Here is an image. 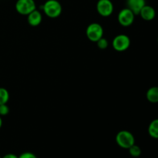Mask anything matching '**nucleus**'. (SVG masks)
Returning a JSON list of instances; mask_svg holds the SVG:
<instances>
[{
    "label": "nucleus",
    "mask_w": 158,
    "mask_h": 158,
    "mask_svg": "<svg viewBox=\"0 0 158 158\" xmlns=\"http://www.w3.org/2000/svg\"><path fill=\"white\" fill-rule=\"evenodd\" d=\"M15 8L20 15H28L36 9V4L34 0H17Z\"/></svg>",
    "instance_id": "obj_3"
},
{
    "label": "nucleus",
    "mask_w": 158,
    "mask_h": 158,
    "mask_svg": "<svg viewBox=\"0 0 158 158\" xmlns=\"http://www.w3.org/2000/svg\"><path fill=\"white\" fill-rule=\"evenodd\" d=\"M146 97L150 103H158V86H152L148 89L147 91Z\"/></svg>",
    "instance_id": "obj_11"
},
{
    "label": "nucleus",
    "mask_w": 158,
    "mask_h": 158,
    "mask_svg": "<svg viewBox=\"0 0 158 158\" xmlns=\"http://www.w3.org/2000/svg\"><path fill=\"white\" fill-rule=\"evenodd\" d=\"M139 15L145 21H151L156 16V11L154 7L148 5H145L140 10Z\"/></svg>",
    "instance_id": "obj_9"
},
{
    "label": "nucleus",
    "mask_w": 158,
    "mask_h": 158,
    "mask_svg": "<svg viewBox=\"0 0 158 158\" xmlns=\"http://www.w3.org/2000/svg\"><path fill=\"white\" fill-rule=\"evenodd\" d=\"M2 158H18V156H16L14 154H7Z\"/></svg>",
    "instance_id": "obj_18"
},
{
    "label": "nucleus",
    "mask_w": 158,
    "mask_h": 158,
    "mask_svg": "<svg viewBox=\"0 0 158 158\" xmlns=\"http://www.w3.org/2000/svg\"><path fill=\"white\" fill-rule=\"evenodd\" d=\"M97 11L101 16H110L114 12L113 2L110 0H99L97 3Z\"/></svg>",
    "instance_id": "obj_7"
},
{
    "label": "nucleus",
    "mask_w": 158,
    "mask_h": 158,
    "mask_svg": "<svg viewBox=\"0 0 158 158\" xmlns=\"http://www.w3.org/2000/svg\"><path fill=\"white\" fill-rule=\"evenodd\" d=\"M43 20V15L40 11L35 9L32 12L27 15V21L30 26H37L42 23Z\"/></svg>",
    "instance_id": "obj_10"
},
{
    "label": "nucleus",
    "mask_w": 158,
    "mask_h": 158,
    "mask_svg": "<svg viewBox=\"0 0 158 158\" xmlns=\"http://www.w3.org/2000/svg\"><path fill=\"white\" fill-rule=\"evenodd\" d=\"M146 5L145 0H127V6L134 15H139L142 8Z\"/></svg>",
    "instance_id": "obj_8"
},
{
    "label": "nucleus",
    "mask_w": 158,
    "mask_h": 158,
    "mask_svg": "<svg viewBox=\"0 0 158 158\" xmlns=\"http://www.w3.org/2000/svg\"><path fill=\"white\" fill-rule=\"evenodd\" d=\"M87 38L91 42L97 43L103 35V29L100 24L97 23H93L87 26L86 30Z\"/></svg>",
    "instance_id": "obj_4"
},
{
    "label": "nucleus",
    "mask_w": 158,
    "mask_h": 158,
    "mask_svg": "<svg viewBox=\"0 0 158 158\" xmlns=\"http://www.w3.org/2000/svg\"><path fill=\"white\" fill-rule=\"evenodd\" d=\"M9 100V91L3 87H0V105L6 104Z\"/></svg>",
    "instance_id": "obj_13"
},
{
    "label": "nucleus",
    "mask_w": 158,
    "mask_h": 158,
    "mask_svg": "<svg viewBox=\"0 0 158 158\" xmlns=\"http://www.w3.org/2000/svg\"><path fill=\"white\" fill-rule=\"evenodd\" d=\"M129 153L133 158H137L141 155V149L139 146L134 143L129 148Z\"/></svg>",
    "instance_id": "obj_14"
},
{
    "label": "nucleus",
    "mask_w": 158,
    "mask_h": 158,
    "mask_svg": "<svg viewBox=\"0 0 158 158\" xmlns=\"http://www.w3.org/2000/svg\"><path fill=\"white\" fill-rule=\"evenodd\" d=\"M113 48L117 52H123L131 46V39L125 34H120L114 37L112 42Z\"/></svg>",
    "instance_id": "obj_5"
},
{
    "label": "nucleus",
    "mask_w": 158,
    "mask_h": 158,
    "mask_svg": "<svg viewBox=\"0 0 158 158\" xmlns=\"http://www.w3.org/2000/svg\"><path fill=\"white\" fill-rule=\"evenodd\" d=\"M2 126V117L0 116V129H1Z\"/></svg>",
    "instance_id": "obj_19"
},
{
    "label": "nucleus",
    "mask_w": 158,
    "mask_h": 158,
    "mask_svg": "<svg viewBox=\"0 0 158 158\" xmlns=\"http://www.w3.org/2000/svg\"><path fill=\"white\" fill-rule=\"evenodd\" d=\"M97 46L99 47V49H106V48L108 47V45H109V43H108V40L106 39L103 38H100L98 41L97 42Z\"/></svg>",
    "instance_id": "obj_15"
},
{
    "label": "nucleus",
    "mask_w": 158,
    "mask_h": 158,
    "mask_svg": "<svg viewBox=\"0 0 158 158\" xmlns=\"http://www.w3.org/2000/svg\"><path fill=\"white\" fill-rule=\"evenodd\" d=\"M44 13L51 19H55L60 16L63 11L62 5L57 0H47L41 6Z\"/></svg>",
    "instance_id": "obj_1"
},
{
    "label": "nucleus",
    "mask_w": 158,
    "mask_h": 158,
    "mask_svg": "<svg viewBox=\"0 0 158 158\" xmlns=\"http://www.w3.org/2000/svg\"><path fill=\"white\" fill-rule=\"evenodd\" d=\"M134 19H135V15L128 8L121 9L118 13V16H117L119 23L124 27L131 26L134 23Z\"/></svg>",
    "instance_id": "obj_6"
},
{
    "label": "nucleus",
    "mask_w": 158,
    "mask_h": 158,
    "mask_svg": "<svg viewBox=\"0 0 158 158\" xmlns=\"http://www.w3.org/2000/svg\"><path fill=\"white\" fill-rule=\"evenodd\" d=\"M18 158H37L35 154L31 152H24L20 154Z\"/></svg>",
    "instance_id": "obj_17"
},
{
    "label": "nucleus",
    "mask_w": 158,
    "mask_h": 158,
    "mask_svg": "<svg viewBox=\"0 0 158 158\" xmlns=\"http://www.w3.org/2000/svg\"><path fill=\"white\" fill-rule=\"evenodd\" d=\"M148 134L152 138L158 139V119L151 122L148 127Z\"/></svg>",
    "instance_id": "obj_12"
},
{
    "label": "nucleus",
    "mask_w": 158,
    "mask_h": 158,
    "mask_svg": "<svg viewBox=\"0 0 158 158\" xmlns=\"http://www.w3.org/2000/svg\"><path fill=\"white\" fill-rule=\"evenodd\" d=\"M0 158H2V157H1V156H0Z\"/></svg>",
    "instance_id": "obj_21"
},
{
    "label": "nucleus",
    "mask_w": 158,
    "mask_h": 158,
    "mask_svg": "<svg viewBox=\"0 0 158 158\" xmlns=\"http://www.w3.org/2000/svg\"><path fill=\"white\" fill-rule=\"evenodd\" d=\"M116 142L117 145L123 149H129L135 143V138L132 133L128 131H121L116 136Z\"/></svg>",
    "instance_id": "obj_2"
},
{
    "label": "nucleus",
    "mask_w": 158,
    "mask_h": 158,
    "mask_svg": "<svg viewBox=\"0 0 158 158\" xmlns=\"http://www.w3.org/2000/svg\"><path fill=\"white\" fill-rule=\"evenodd\" d=\"M157 43H158V37H157Z\"/></svg>",
    "instance_id": "obj_20"
},
{
    "label": "nucleus",
    "mask_w": 158,
    "mask_h": 158,
    "mask_svg": "<svg viewBox=\"0 0 158 158\" xmlns=\"http://www.w3.org/2000/svg\"><path fill=\"white\" fill-rule=\"evenodd\" d=\"M9 113V107L7 104H1L0 105V116H6Z\"/></svg>",
    "instance_id": "obj_16"
}]
</instances>
